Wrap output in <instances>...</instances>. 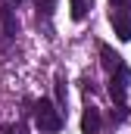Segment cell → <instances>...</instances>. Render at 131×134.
I'll return each mask as SVG.
<instances>
[{"label":"cell","instance_id":"6da1fadb","mask_svg":"<svg viewBox=\"0 0 131 134\" xmlns=\"http://www.w3.org/2000/svg\"><path fill=\"white\" fill-rule=\"evenodd\" d=\"M34 125H37L41 131H47V134H56L63 128V112H59L50 100H41L34 106Z\"/></svg>","mask_w":131,"mask_h":134},{"label":"cell","instance_id":"7a4b0ae2","mask_svg":"<svg viewBox=\"0 0 131 134\" xmlns=\"http://www.w3.org/2000/svg\"><path fill=\"white\" fill-rule=\"evenodd\" d=\"M128 81H131V72L128 66L122 63V66L112 72V78H109V94H112V100L119 103V106H125V94H128Z\"/></svg>","mask_w":131,"mask_h":134},{"label":"cell","instance_id":"3957f363","mask_svg":"<svg viewBox=\"0 0 131 134\" xmlns=\"http://www.w3.org/2000/svg\"><path fill=\"white\" fill-rule=\"evenodd\" d=\"M109 22L119 34V41H131V16L128 13H109Z\"/></svg>","mask_w":131,"mask_h":134},{"label":"cell","instance_id":"277c9868","mask_svg":"<svg viewBox=\"0 0 131 134\" xmlns=\"http://www.w3.org/2000/svg\"><path fill=\"white\" fill-rule=\"evenodd\" d=\"M0 25H3L6 37H16L19 22H16V16H13V6H9V3H3V6H0Z\"/></svg>","mask_w":131,"mask_h":134},{"label":"cell","instance_id":"5b68a950","mask_svg":"<svg viewBox=\"0 0 131 134\" xmlns=\"http://www.w3.org/2000/svg\"><path fill=\"white\" fill-rule=\"evenodd\" d=\"M100 131V109H84V115H81V134H97Z\"/></svg>","mask_w":131,"mask_h":134},{"label":"cell","instance_id":"8992f818","mask_svg":"<svg viewBox=\"0 0 131 134\" xmlns=\"http://www.w3.org/2000/svg\"><path fill=\"white\" fill-rule=\"evenodd\" d=\"M100 59H103V69H106V72H116V69L122 66V56H119L109 44H100Z\"/></svg>","mask_w":131,"mask_h":134},{"label":"cell","instance_id":"52a82bcc","mask_svg":"<svg viewBox=\"0 0 131 134\" xmlns=\"http://www.w3.org/2000/svg\"><path fill=\"white\" fill-rule=\"evenodd\" d=\"M91 6H94V0H69V9H72V19L75 22H81Z\"/></svg>","mask_w":131,"mask_h":134},{"label":"cell","instance_id":"ba28073f","mask_svg":"<svg viewBox=\"0 0 131 134\" xmlns=\"http://www.w3.org/2000/svg\"><path fill=\"white\" fill-rule=\"evenodd\" d=\"M3 134H28L25 122H16V125H3Z\"/></svg>","mask_w":131,"mask_h":134},{"label":"cell","instance_id":"9c48e42d","mask_svg":"<svg viewBox=\"0 0 131 134\" xmlns=\"http://www.w3.org/2000/svg\"><path fill=\"white\" fill-rule=\"evenodd\" d=\"M53 6H56V0H37V13H44V16H53Z\"/></svg>","mask_w":131,"mask_h":134},{"label":"cell","instance_id":"30bf717a","mask_svg":"<svg viewBox=\"0 0 131 134\" xmlns=\"http://www.w3.org/2000/svg\"><path fill=\"white\" fill-rule=\"evenodd\" d=\"M56 100L59 106H66V81H56Z\"/></svg>","mask_w":131,"mask_h":134},{"label":"cell","instance_id":"8fae6325","mask_svg":"<svg viewBox=\"0 0 131 134\" xmlns=\"http://www.w3.org/2000/svg\"><path fill=\"white\" fill-rule=\"evenodd\" d=\"M116 9H131V0H109Z\"/></svg>","mask_w":131,"mask_h":134},{"label":"cell","instance_id":"7c38bea8","mask_svg":"<svg viewBox=\"0 0 131 134\" xmlns=\"http://www.w3.org/2000/svg\"><path fill=\"white\" fill-rule=\"evenodd\" d=\"M16 3H22V0H16Z\"/></svg>","mask_w":131,"mask_h":134}]
</instances>
